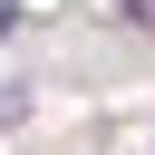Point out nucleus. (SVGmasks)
Segmentation results:
<instances>
[{
  "label": "nucleus",
  "mask_w": 155,
  "mask_h": 155,
  "mask_svg": "<svg viewBox=\"0 0 155 155\" xmlns=\"http://www.w3.org/2000/svg\"><path fill=\"white\" fill-rule=\"evenodd\" d=\"M116 19H155V0H116Z\"/></svg>",
  "instance_id": "nucleus-1"
}]
</instances>
